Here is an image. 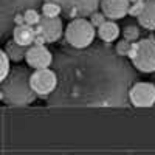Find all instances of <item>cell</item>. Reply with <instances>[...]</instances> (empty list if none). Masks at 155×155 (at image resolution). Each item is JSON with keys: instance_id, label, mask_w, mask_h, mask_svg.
Instances as JSON below:
<instances>
[{"instance_id": "6da1fadb", "label": "cell", "mask_w": 155, "mask_h": 155, "mask_svg": "<svg viewBox=\"0 0 155 155\" xmlns=\"http://www.w3.org/2000/svg\"><path fill=\"white\" fill-rule=\"evenodd\" d=\"M53 64L59 79L48 96L53 107H124L138 81L135 67L109 47L61 50Z\"/></svg>"}, {"instance_id": "7a4b0ae2", "label": "cell", "mask_w": 155, "mask_h": 155, "mask_svg": "<svg viewBox=\"0 0 155 155\" xmlns=\"http://www.w3.org/2000/svg\"><path fill=\"white\" fill-rule=\"evenodd\" d=\"M31 71L25 67L11 68L0 84V99L11 107H25L36 101L37 93L31 87Z\"/></svg>"}, {"instance_id": "3957f363", "label": "cell", "mask_w": 155, "mask_h": 155, "mask_svg": "<svg viewBox=\"0 0 155 155\" xmlns=\"http://www.w3.org/2000/svg\"><path fill=\"white\" fill-rule=\"evenodd\" d=\"M132 65L141 73L155 71V39L146 37L132 42L130 53L127 56Z\"/></svg>"}, {"instance_id": "277c9868", "label": "cell", "mask_w": 155, "mask_h": 155, "mask_svg": "<svg viewBox=\"0 0 155 155\" xmlns=\"http://www.w3.org/2000/svg\"><path fill=\"white\" fill-rule=\"evenodd\" d=\"M96 34V27L87 19H73L65 28V39L71 48L90 47Z\"/></svg>"}, {"instance_id": "5b68a950", "label": "cell", "mask_w": 155, "mask_h": 155, "mask_svg": "<svg viewBox=\"0 0 155 155\" xmlns=\"http://www.w3.org/2000/svg\"><path fill=\"white\" fill-rule=\"evenodd\" d=\"M42 3V0H0V36L6 37L14 23L17 12L25 9L36 8Z\"/></svg>"}, {"instance_id": "8992f818", "label": "cell", "mask_w": 155, "mask_h": 155, "mask_svg": "<svg viewBox=\"0 0 155 155\" xmlns=\"http://www.w3.org/2000/svg\"><path fill=\"white\" fill-rule=\"evenodd\" d=\"M44 2H56L62 14L68 19H85L101 8V0H44Z\"/></svg>"}, {"instance_id": "52a82bcc", "label": "cell", "mask_w": 155, "mask_h": 155, "mask_svg": "<svg viewBox=\"0 0 155 155\" xmlns=\"http://www.w3.org/2000/svg\"><path fill=\"white\" fill-rule=\"evenodd\" d=\"M58 82V73L50 68H37L31 74V87L41 98H48L56 90Z\"/></svg>"}, {"instance_id": "ba28073f", "label": "cell", "mask_w": 155, "mask_h": 155, "mask_svg": "<svg viewBox=\"0 0 155 155\" xmlns=\"http://www.w3.org/2000/svg\"><path fill=\"white\" fill-rule=\"evenodd\" d=\"M129 101L135 107L155 106V85L152 82H135L129 90Z\"/></svg>"}, {"instance_id": "9c48e42d", "label": "cell", "mask_w": 155, "mask_h": 155, "mask_svg": "<svg viewBox=\"0 0 155 155\" xmlns=\"http://www.w3.org/2000/svg\"><path fill=\"white\" fill-rule=\"evenodd\" d=\"M36 34H42L45 37V41L50 42V44L58 42L62 37V34H65L62 19L42 16L41 22L36 25Z\"/></svg>"}, {"instance_id": "30bf717a", "label": "cell", "mask_w": 155, "mask_h": 155, "mask_svg": "<svg viewBox=\"0 0 155 155\" xmlns=\"http://www.w3.org/2000/svg\"><path fill=\"white\" fill-rule=\"evenodd\" d=\"M27 61L28 67L37 70V68H50L54 62V56L53 53L45 47V45H31L28 47V51H27Z\"/></svg>"}, {"instance_id": "8fae6325", "label": "cell", "mask_w": 155, "mask_h": 155, "mask_svg": "<svg viewBox=\"0 0 155 155\" xmlns=\"http://www.w3.org/2000/svg\"><path fill=\"white\" fill-rule=\"evenodd\" d=\"M130 3V0H101V11L107 16V19H123L129 14Z\"/></svg>"}, {"instance_id": "7c38bea8", "label": "cell", "mask_w": 155, "mask_h": 155, "mask_svg": "<svg viewBox=\"0 0 155 155\" xmlns=\"http://www.w3.org/2000/svg\"><path fill=\"white\" fill-rule=\"evenodd\" d=\"M36 37V28H33L31 25L23 23V25H16L12 28V39L23 47H31L34 44Z\"/></svg>"}, {"instance_id": "4fadbf2b", "label": "cell", "mask_w": 155, "mask_h": 155, "mask_svg": "<svg viewBox=\"0 0 155 155\" xmlns=\"http://www.w3.org/2000/svg\"><path fill=\"white\" fill-rule=\"evenodd\" d=\"M120 27H118V23H116L115 20H106L104 23L101 25V27L98 28V36L102 42H106V44H112L115 42L116 39L120 37Z\"/></svg>"}, {"instance_id": "5bb4252c", "label": "cell", "mask_w": 155, "mask_h": 155, "mask_svg": "<svg viewBox=\"0 0 155 155\" xmlns=\"http://www.w3.org/2000/svg\"><path fill=\"white\" fill-rule=\"evenodd\" d=\"M138 23L146 30H155V0H144V9L138 17Z\"/></svg>"}, {"instance_id": "9a60e30c", "label": "cell", "mask_w": 155, "mask_h": 155, "mask_svg": "<svg viewBox=\"0 0 155 155\" xmlns=\"http://www.w3.org/2000/svg\"><path fill=\"white\" fill-rule=\"evenodd\" d=\"M27 51H28V47H23V45H19L14 39L12 41H8L6 45H5V53L9 56V59L12 62H20L27 58Z\"/></svg>"}, {"instance_id": "2e32d148", "label": "cell", "mask_w": 155, "mask_h": 155, "mask_svg": "<svg viewBox=\"0 0 155 155\" xmlns=\"http://www.w3.org/2000/svg\"><path fill=\"white\" fill-rule=\"evenodd\" d=\"M41 6H42V16L47 17H59V14L62 12L61 6L56 2H44Z\"/></svg>"}, {"instance_id": "e0dca14e", "label": "cell", "mask_w": 155, "mask_h": 155, "mask_svg": "<svg viewBox=\"0 0 155 155\" xmlns=\"http://www.w3.org/2000/svg\"><path fill=\"white\" fill-rule=\"evenodd\" d=\"M23 17H25V23L31 25V27H36V25L41 22L42 14L36 8H30V9H25L23 11Z\"/></svg>"}, {"instance_id": "ac0fdd59", "label": "cell", "mask_w": 155, "mask_h": 155, "mask_svg": "<svg viewBox=\"0 0 155 155\" xmlns=\"http://www.w3.org/2000/svg\"><path fill=\"white\" fill-rule=\"evenodd\" d=\"M140 33H141V31H140V28L137 27V25H127V27H124V30H123L124 39H127V41H130V42L138 41Z\"/></svg>"}, {"instance_id": "d6986e66", "label": "cell", "mask_w": 155, "mask_h": 155, "mask_svg": "<svg viewBox=\"0 0 155 155\" xmlns=\"http://www.w3.org/2000/svg\"><path fill=\"white\" fill-rule=\"evenodd\" d=\"M0 62H2V73H0V79H5V78L9 74V71H11V59H9V56L5 53V50L0 53Z\"/></svg>"}, {"instance_id": "ffe728a7", "label": "cell", "mask_w": 155, "mask_h": 155, "mask_svg": "<svg viewBox=\"0 0 155 155\" xmlns=\"http://www.w3.org/2000/svg\"><path fill=\"white\" fill-rule=\"evenodd\" d=\"M130 48H132V42L130 41H127V39H121V41L116 44V47H115V51L118 53L120 56H129V53H130Z\"/></svg>"}, {"instance_id": "44dd1931", "label": "cell", "mask_w": 155, "mask_h": 155, "mask_svg": "<svg viewBox=\"0 0 155 155\" xmlns=\"http://www.w3.org/2000/svg\"><path fill=\"white\" fill-rule=\"evenodd\" d=\"M143 9H144V2H132L130 8H129V16L138 19L140 14L143 12Z\"/></svg>"}, {"instance_id": "7402d4cb", "label": "cell", "mask_w": 155, "mask_h": 155, "mask_svg": "<svg viewBox=\"0 0 155 155\" xmlns=\"http://www.w3.org/2000/svg\"><path fill=\"white\" fill-rule=\"evenodd\" d=\"M106 20H107V16H106L102 11H101V12H99V11H95L93 14L90 16V22H92L96 28H99V27H101V25L104 23Z\"/></svg>"}, {"instance_id": "603a6c76", "label": "cell", "mask_w": 155, "mask_h": 155, "mask_svg": "<svg viewBox=\"0 0 155 155\" xmlns=\"http://www.w3.org/2000/svg\"><path fill=\"white\" fill-rule=\"evenodd\" d=\"M25 23V17H23V12H17L16 17H14V25H23Z\"/></svg>"}, {"instance_id": "cb8c5ba5", "label": "cell", "mask_w": 155, "mask_h": 155, "mask_svg": "<svg viewBox=\"0 0 155 155\" xmlns=\"http://www.w3.org/2000/svg\"><path fill=\"white\" fill-rule=\"evenodd\" d=\"M130 2H144V0H130Z\"/></svg>"}]
</instances>
